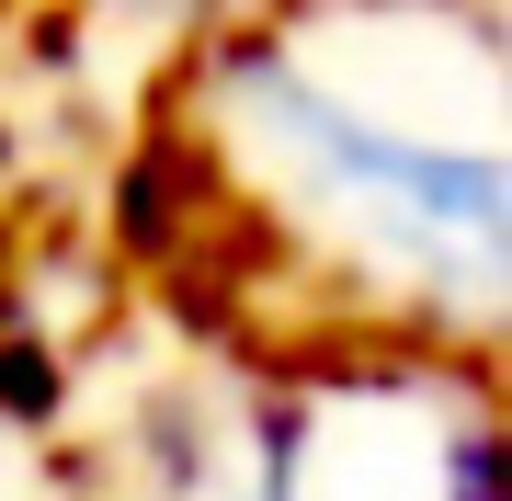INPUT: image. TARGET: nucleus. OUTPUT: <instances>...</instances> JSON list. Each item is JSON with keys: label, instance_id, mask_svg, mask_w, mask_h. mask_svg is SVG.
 <instances>
[{"label": "nucleus", "instance_id": "nucleus-1", "mask_svg": "<svg viewBox=\"0 0 512 501\" xmlns=\"http://www.w3.org/2000/svg\"><path fill=\"white\" fill-rule=\"evenodd\" d=\"M148 274L251 376L501 399V0H239L205 23L148 92Z\"/></svg>", "mask_w": 512, "mask_h": 501}, {"label": "nucleus", "instance_id": "nucleus-2", "mask_svg": "<svg viewBox=\"0 0 512 501\" xmlns=\"http://www.w3.org/2000/svg\"><path fill=\"white\" fill-rule=\"evenodd\" d=\"M330 388H285L228 353L160 376L69 456L57 501H319V410Z\"/></svg>", "mask_w": 512, "mask_h": 501}]
</instances>
